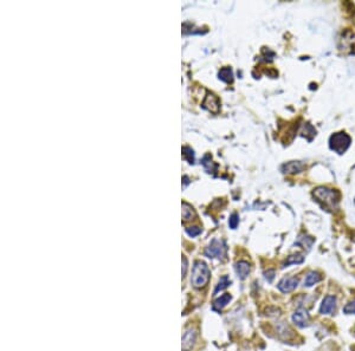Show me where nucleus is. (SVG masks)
<instances>
[{
    "instance_id": "obj_1",
    "label": "nucleus",
    "mask_w": 355,
    "mask_h": 351,
    "mask_svg": "<svg viewBox=\"0 0 355 351\" xmlns=\"http://www.w3.org/2000/svg\"><path fill=\"white\" fill-rule=\"evenodd\" d=\"M313 196L317 202H320L322 207L329 211H334L339 207L341 195L336 190H332L328 187H317L313 192Z\"/></svg>"
},
{
    "instance_id": "obj_2",
    "label": "nucleus",
    "mask_w": 355,
    "mask_h": 351,
    "mask_svg": "<svg viewBox=\"0 0 355 351\" xmlns=\"http://www.w3.org/2000/svg\"><path fill=\"white\" fill-rule=\"evenodd\" d=\"M210 270L207 265L202 262H197L192 271V277H191V283L196 289H201L206 286L208 280H210Z\"/></svg>"
},
{
    "instance_id": "obj_3",
    "label": "nucleus",
    "mask_w": 355,
    "mask_h": 351,
    "mask_svg": "<svg viewBox=\"0 0 355 351\" xmlns=\"http://www.w3.org/2000/svg\"><path fill=\"white\" fill-rule=\"evenodd\" d=\"M351 143H352L351 137L346 133H342V131L341 133H336L332 135L329 140L330 149L335 153H338L340 155L344 154V153L350 148Z\"/></svg>"
},
{
    "instance_id": "obj_4",
    "label": "nucleus",
    "mask_w": 355,
    "mask_h": 351,
    "mask_svg": "<svg viewBox=\"0 0 355 351\" xmlns=\"http://www.w3.org/2000/svg\"><path fill=\"white\" fill-rule=\"evenodd\" d=\"M226 253V246L222 240L213 239L212 241L210 242V245L207 246L206 250H205V256L208 258H218V259H222V258L225 256Z\"/></svg>"
},
{
    "instance_id": "obj_5",
    "label": "nucleus",
    "mask_w": 355,
    "mask_h": 351,
    "mask_svg": "<svg viewBox=\"0 0 355 351\" xmlns=\"http://www.w3.org/2000/svg\"><path fill=\"white\" fill-rule=\"evenodd\" d=\"M291 318H292V322L296 324L298 328H306V326H308L310 320L308 311L303 308L297 309V310L294 312Z\"/></svg>"
},
{
    "instance_id": "obj_6",
    "label": "nucleus",
    "mask_w": 355,
    "mask_h": 351,
    "mask_svg": "<svg viewBox=\"0 0 355 351\" xmlns=\"http://www.w3.org/2000/svg\"><path fill=\"white\" fill-rule=\"evenodd\" d=\"M298 285V278L297 277H285L283 278L281 281H279L277 287L278 290L283 293H289L292 292Z\"/></svg>"
},
{
    "instance_id": "obj_7",
    "label": "nucleus",
    "mask_w": 355,
    "mask_h": 351,
    "mask_svg": "<svg viewBox=\"0 0 355 351\" xmlns=\"http://www.w3.org/2000/svg\"><path fill=\"white\" fill-rule=\"evenodd\" d=\"M202 107H204L205 109H207L208 112L213 114L219 113L220 109L219 100H218V97L214 94H207L204 100V103H202Z\"/></svg>"
},
{
    "instance_id": "obj_8",
    "label": "nucleus",
    "mask_w": 355,
    "mask_h": 351,
    "mask_svg": "<svg viewBox=\"0 0 355 351\" xmlns=\"http://www.w3.org/2000/svg\"><path fill=\"white\" fill-rule=\"evenodd\" d=\"M336 309V298L334 296H327L322 301L320 313L322 314H332Z\"/></svg>"
},
{
    "instance_id": "obj_9",
    "label": "nucleus",
    "mask_w": 355,
    "mask_h": 351,
    "mask_svg": "<svg viewBox=\"0 0 355 351\" xmlns=\"http://www.w3.org/2000/svg\"><path fill=\"white\" fill-rule=\"evenodd\" d=\"M306 168L304 163L300 161H291L288 163H284L282 166V172L285 174H297L301 173Z\"/></svg>"
},
{
    "instance_id": "obj_10",
    "label": "nucleus",
    "mask_w": 355,
    "mask_h": 351,
    "mask_svg": "<svg viewBox=\"0 0 355 351\" xmlns=\"http://www.w3.org/2000/svg\"><path fill=\"white\" fill-rule=\"evenodd\" d=\"M197 338V332L193 329H189L183 336V350L189 351L195 346Z\"/></svg>"
},
{
    "instance_id": "obj_11",
    "label": "nucleus",
    "mask_w": 355,
    "mask_h": 351,
    "mask_svg": "<svg viewBox=\"0 0 355 351\" xmlns=\"http://www.w3.org/2000/svg\"><path fill=\"white\" fill-rule=\"evenodd\" d=\"M236 272H237L238 277L240 279H245L250 273V264L247 262H244V260L238 262L236 264Z\"/></svg>"
},
{
    "instance_id": "obj_12",
    "label": "nucleus",
    "mask_w": 355,
    "mask_h": 351,
    "mask_svg": "<svg viewBox=\"0 0 355 351\" xmlns=\"http://www.w3.org/2000/svg\"><path fill=\"white\" fill-rule=\"evenodd\" d=\"M321 280H322V275L320 274V273L313 271V272H309L308 274H307L306 279H304V285L310 287V286H313V285L317 284L318 281H321Z\"/></svg>"
},
{
    "instance_id": "obj_13",
    "label": "nucleus",
    "mask_w": 355,
    "mask_h": 351,
    "mask_svg": "<svg viewBox=\"0 0 355 351\" xmlns=\"http://www.w3.org/2000/svg\"><path fill=\"white\" fill-rule=\"evenodd\" d=\"M314 241H315V239L313 238V236H309V235H300V236H298L297 241L295 242V244L298 245V246H302L304 250H306V248H307V250L309 251L310 248H312L313 244H314Z\"/></svg>"
},
{
    "instance_id": "obj_14",
    "label": "nucleus",
    "mask_w": 355,
    "mask_h": 351,
    "mask_svg": "<svg viewBox=\"0 0 355 351\" xmlns=\"http://www.w3.org/2000/svg\"><path fill=\"white\" fill-rule=\"evenodd\" d=\"M196 218V212L193 209V207L189 205V203L183 202V219L184 221H191Z\"/></svg>"
},
{
    "instance_id": "obj_15",
    "label": "nucleus",
    "mask_w": 355,
    "mask_h": 351,
    "mask_svg": "<svg viewBox=\"0 0 355 351\" xmlns=\"http://www.w3.org/2000/svg\"><path fill=\"white\" fill-rule=\"evenodd\" d=\"M218 77L225 83L234 82V73H232L231 68H223L222 70L219 71V74H218Z\"/></svg>"
},
{
    "instance_id": "obj_16",
    "label": "nucleus",
    "mask_w": 355,
    "mask_h": 351,
    "mask_svg": "<svg viewBox=\"0 0 355 351\" xmlns=\"http://www.w3.org/2000/svg\"><path fill=\"white\" fill-rule=\"evenodd\" d=\"M230 301H231V296L228 295V293H225V295H223L220 298H218L214 301L213 309L214 310H222V309H224L226 305L229 304Z\"/></svg>"
},
{
    "instance_id": "obj_17",
    "label": "nucleus",
    "mask_w": 355,
    "mask_h": 351,
    "mask_svg": "<svg viewBox=\"0 0 355 351\" xmlns=\"http://www.w3.org/2000/svg\"><path fill=\"white\" fill-rule=\"evenodd\" d=\"M304 262V257L302 254L296 253L292 254V256H289L286 258V260L283 264V268H288L289 265H292V264H302Z\"/></svg>"
},
{
    "instance_id": "obj_18",
    "label": "nucleus",
    "mask_w": 355,
    "mask_h": 351,
    "mask_svg": "<svg viewBox=\"0 0 355 351\" xmlns=\"http://www.w3.org/2000/svg\"><path fill=\"white\" fill-rule=\"evenodd\" d=\"M230 284H231V281H230V279L228 277H222L220 278V280L218 281V285L216 286V289H214L213 293L216 295V293L219 292V291L226 289Z\"/></svg>"
},
{
    "instance_id": "obj_19",
    "label": "nucleus",
    "mask_w": 355,
    "mask_h": 351,
    "mask_svg": "<svg viewBox=\"0 0 355 351\" xmlns=\"http://www.w3.org/2000/svg\"><path fill=\"white\" fill-rule=\"evenodd\" d=\"M202 166L205 167V169L207 170V173H212L214 170V168H216L217 166L216 164L213 163L212 160H211V156L210 155H206L204 157V160H202Z\"/></svg>"
},
{
    "instance_id": "obj_20",
    "label": "nucleus",
    "mask_w": 355,
    "mask_h": 351,
    "mask_svg": "<svg viewBox=\"0 0 355 351\" xmlns=\"http://www.w3.org/2000/svg\"><path fill=\"white\" fill-rule=\"evenodd\" d=\"M183 155L190 163H195V153L190 147H184L183 148Z\"/></svg>"
},
{
    "instance_id": "obj_21",
    "label": "nucleus",
    "mask_w": 355,
    "mask_h": 351,
    "mask_svg": "<svg viewBox=\"0 0 355 351\" xmlns=\"http://www.w3.org/2000/svg\"><path fill=\"white\" fill-rule=\"evenodd\" d=\"M309 134H310V136H312V139H313V137H314L316 135V130L312 127V125L307 123V124H304V129L302 131V135H303V136H308Z\"/></svg>"
},
{
    "instance_id": "obj_22",
    "label": "nucleus",
    "mask_w": 355,
    "mask_h": 351,
    "mask_svg": "<svg viewBox=\"0 0 355 351\" xmlns=\"http://www.w3.org/2000/svg\"><path fill=\"white\" fill-rule=\"evenodd\" d=\"M238 223H239V217H238V215L236 214V213H235V214H232L231 217H230V220H229V226L231 227L232 230H235V229H237Z\"/></svg>"
},
{
    "instance_id": "obj_23",
    "label": "nucleus",
    "mask_w": 355,
    "mask_h": 351,
    "mask_svg": "<svg viewBox=\"0 0 355 351\" xmlns=\"http://www.w3.org/2000/svg\"><path fill=\"white\" fill-rule=\"evenodd\" d=\"M186 232H187V234H189L190 236H192V238H193V236L199 235V234L201 233V229H199V227H197V226L187 227Z\"/></svg>"
},
{
    "instance_id": "obj_24",
    "label": "nucleus",
    "mask_w": 355,
    "mask_h": 351,
    "mask_svg": "<svg viewBox=\"0 0 355 351\" xmlns=\"http://www.w3.org/2000/svg\"><path fill=\"white\" fill-rule=\"evenodd\" d=\"M344 312L347 314H355V301L348 303L344 308Z\"/></svg>"
},
{
    "instance_id": "obj_25",
    "label": "nucleus",
    "mask_w": 355,
    "mask_h": 351,
    "mask_svg": "<svg viewBox=\"0 0 355 351\" xmlns=\"http://www.w3.org/2000/svg\"><path fill=\"white\" fill-rule=\"evenodd\" d=\"M265 278H267V280L269 281V283H271V281L274 280V278H275V271H274V270H269V271L265 272Z\"/></svg>"
},
{
    "instance_id": "obj_26",
    "label": "nucleus",
    "mask_w": 355,
    "mask_h": 351,
    "mask_svg": "<svg viewBox=\"0 0 355 351\" xmlns=\"http://www.w3.org/2000/svg\"><path fill=\"white\" fill-rule=\"evenodd\" d=\"M186 271H187V260H186V258L183 257V269H181L183 277H185V274H186Z\"/></svg>"
},
{
    "instance_id": "obj_27",
    "label": "nucleus",
    "mask_w": 355,
    "mask_h": 351,
    "mask_svg": "<svg viewBox=\"0 0 355 351\" xmlns=\"http://www.w3.org/2000/svg\"><path fill=\"white\" fill-rule=\"evenodd\" d=\"M353 240H354V241H355V234H354V235H353Z\"/></svg>"
}]
</instances>
